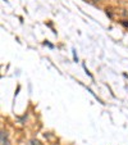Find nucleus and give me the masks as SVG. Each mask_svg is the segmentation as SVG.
I'll return each mask as SVG.
<instances>
[{"mask_svg":"<svg viewBox=\"0 0 128 145\" xmlns=\"http://www.w3.org/2000/svg\"><path fill=\"white\" fill-rule=\"evenodd\" d=\"M1 145H8V140H7V132L1 131Z\"/></svg>","mask_w":128,"mask_h":145,"instance_id":"f257e3e1","label":"nucleus"},{"mask_svg":"<svg viewBox=\"0 0 128 145\" xmlns=\"http://www.w3.org/2000/svg\"><path fill=\"white\" fill-rule=\"evenodd\" d=\"M31 145H40V143H38L37 140H32L31 141Z\"/></svg>","mask_w":128,"mask_h":145,"instance_id":"f03ea898","label":"nucleus"},{"mask_svg":"<svg viewBox=\"0 0 128 145\" xmlns=\"http://www.w3.org/2000/svg\"><path fill=\"white\" fill-rule=\"evenodd\" d=\"M122 25L126 26V27H128V22H127V21H123V22H122Z\"/></svg>","mask_w":128,"mask_h":145,"instance_id":"7ed1b4c3","label":"nucleus"}]
</instances>
